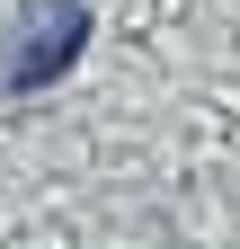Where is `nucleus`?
Instances as JSON below:
<instances>
[{
  "instance_id": "f257e3e1",
  "label": "nucleus",
  "mask_w": 240,
  "mask_h": 249,
  "mask_svg": "<svg viewBox=\"0 0 240 249\" xmlns=\"http://www.w3.org/2000/svg\"><path fill=\"white\" fill-rule=\"evenodd\" d=\"M80 36H89L80 0H36V9L0 36V80H9V89H45V80L80 53Z\"/></svg>"
}]
</instances>
